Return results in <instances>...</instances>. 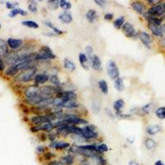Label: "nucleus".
<instances>
[{
  "label": "nucleus",
  "mask_w": 165,
  "mask_h": 165,
  "mask_svg": "<svg viewBox=\"0 0 165 165\" xmlns=\"http://www.w3.org/2000/svg\"><path fill=\"white\" fill-rule=\"evenodd\" d=\"M36 73L37 67L31 65L20 71V73L15 77V80L21 82H29L35 78V76L37 74Z\"/></svg>",
  "instance_id": "f257e3e1"
},
{
  "label": "nucleus",
  "mask_w": 165,
  "mask_h": 165,
  "mask_svg": "<svg viewBox=\"0 0 165 165\" xmlns=\"http://www.w3.org/2000/svg\"><path fill=\"white\" fill-rule=\"evenodd\" d=\"M81 136L84 138L86 140H94L98 137V133L96 130V126L93 125H87L84 127H82V134Z\"/></svg>",
  "instance_id": "f03ea898"
},
{
  "label": "nucleus",
  "mask_w": 165,
  "mask_h": 165,
  "mask_svg": "<svg viewBox=\"0 0 165 165\" xmlns=\"http://www.w3.org/2000/svg\"><path fill=\"white\" fill-rule=\"evenodd\" d=\"M149 16L151 17H160V16L165 15V2H160L157 5L152 6L151 8L146 12Z\"/></svg>",
  "instance_id": "7ed1b4c3"
},
{
  "label": "nucleus",
  "mask_w": 165,
  "mask_h": 165,
  "mask_svg": "<svg viewBox=\"0 0 165 165\" xmlns=\"http://www.w3.org/2000/svg\"><path fill=\"white\" fill-rule=\"evenodd\" d=\"M107 73L111 79L116 80L120 77V71L114 60H110L107 64Z\"/></svg>",
  "instance_id": "20e7f679"
},
{
  "label": "nucleus",
  "mask_w": 165,
  "mask_h": 165,
  "mask_svg": "<svg viewBox=\"0 0 165 165\" xmlns=\"http://www.w3.org/2000/svg\"><path fill=\"white\" fill-rule=\"evenodd\" d=\"M40 94V89L39 86L35 85H29L25 88L24 90V96L26 99H32L33 98H36Z\"/></svg>",
  "instance_id": "39448f33"
},
{
  "label": "nucleus",
  "mask_w": 165,
  "mask_h": 165,
  "mask_svg": "<svg viewBox=\"0 0 165 165\" xmlns=\"http://www.w3.org/2000/svg\"><path fill=\"white\" fill-rule=\"evenodd\" d=\"M122 32L125 34V36L128 38H137L138 32H136L135 27L129 22L125 23V24L122 27Z\"/></svg>",
  "instance_id": "423d86ee"
},
{
  "label": "nucleus",
  "mask_w": 165,
  "mask_h": 165,
  "mask_svg": "<svg viewBox=\"0 0 165 165\" xmlns=\"http://www.w3.org/2000/svg\"><path fill=\"white\" fill-rule=\"evenodd\" d=\"M138 38L141 40V42L145 47L148 48V49L151 48L153 39L149 33H147L146 32H138Z\"/></svg>",
  "instance_id": "0eeeda50"
},
{
  "label": "nucleus",
  "mask_w": 165,
  "mask_h": 165,
  "mask_svg": "<svg viewBox=\"0 0 165 165\" xmlns=\"http://www.w3.org/2000/svg\"><path fill=\"white\" fill-rule=\"evenodd\" d=\"M57 98H62L64 100H76L77 94L74 90H62L55 95Z\"/></svg>",
  "instance_id": "6e6552de"
},
{
  "label": "nucleus",
  "mask_w": 165,
  "mask_h": 165,
  "mask_svg": "<svg viewBox=\"0 0 165 165\" xmlns=\"http://www.w3.org/2000/svg\"><path fill=\"white\" fill-rule=\"evenodd\" d=\"M21 57L19 54H18V52L13 51V52L8 53V55L4 57V62H5L7 65L12 66V65H16V64L19 61Z\"/></svg>",
  "instance_id": "1a4fd4ad"
},
{
  "label": "nucleus",
  "mask_w": 165,
  "mask_h": 165,
  "mask_svg": "<svg viewBox=\"0 0 165 165\" xmlns=\"http://www.w3.org/2000/svg\"><path fill=\"white\" fill-rule=\"evenodd\" d=\"M56 58V55L53 53V51H43L40 50L39 52H37V55H36V61L38 60H54Z\"/></svg>",
  "instance_id": "9d476101"
},
{
  "label": "nucleus",
  "mask_w": 165,
  "mask_h": 165,
  "mask_svg": "<svg viewBox=\"0 0 165 165\" xmlns=\"http://www.w3.org/2000/svg\"><path fill=\"white\" fill-rule=\"evenodd\" d=\"M49 147L56 150H68V149L70 147V144L69 142L63 141V140H61V141H57V140H55V141H53V142L50 143Z\"/></svg>",
  "instance_id": "9b49d317"
},
{
  "label": "nucleus",
  "mask_w": 165,
  "mask_h": 165,
  "mask_svg": "<svg viewBox=\"0 0 165 165\" xmlns=\"http://www.w3.org/2000/svg\"><path fill=\"white\" fill-rule=\"evenodd\" d=\"M50 80V75L45 73H40L35 76L34 78V84L35 85H42L45 84V82H48Z\"/></svg>",
  "instance_id": "f8f14e48"
},
{
  "label": "nucleus",
  "mask_w": 165,
  "mask_h": 165,
  "mask_svg": "<svg viewBox=\"0 0 165 165\" xmlns=\"http://www.w3.org/2000/svg\"><path fill=\"white\" fill-rule=\"evenodd\" d=\"M130 5H131V8H133V10H135L139 14L144 15L147 12L145 4L142 2H140V1H134V2L130 3Z\"/></svg>",
  "instance_id": "ddd939ff"
},
{
  "label": "nucleus",
  "mask_w": 165,
  "mask_h": 165,
  "mask_svg": "<svg viewBox=\"0 0 165 165\" xmlns=\"http://www.w3.org/2000/svg\"><path fill=\"white\" fill-rule=\"evenodd\" d=\"M148 28L150 29V32L153 33V35L158 37H163V26H155L150 23H148Z\"/></svg>",
  "instance_id": "4468645a"
},
{
  "label": "nucleus",
  "mask_w": 165,
  "mask_h": 165,
  "mask_svg": "<svg viewBox=\"0 0 165 165\" xmlns=\"http://www.w3.org/2000/svg\"><path fill=\"white\" fill-rule=\"evenodd\" d=\"M65 123L70 124V125H87L88 124V121L84 120L82 118L79 117L78 116L75 115L74 116L70 118L69 120L64 121Z\"/></svg>",
  "instance_id": "2eb2a0df"
},
{
  "label": "nucleus",
  "mask_w": 165,
  "mask_h": 165,
  "mask_svg": "<svg viewBox=\"0 0 165 165\" xmlns=\"http://www.w3.org/2000/svg\"><path fill=\"white\" fill-rule=\"evenodd\" d=\"M8 47H10L12 50H16L21 48L23 45V40L21 39H14V38H8L7 40Z\"/></svg>",
  "instance_id": "dca6fc26"
},
{
  "label": "nucleus",
  "mask_w": 165,
  "mask_h": 165,
  "mask_svg": "<svg viewBox=\"0 0 165 165\" xmlns=\"http://www.w3.org/2000/svg\"><path fill=\"white\" fill-rule=\"evenodd\" d=\"M90 65L91 67L93 68V70L99 72L102 70V61H101L100 58L97 55H93V59L90 62Z\"/></svg>",
  "instance_id": "f3484780"
},
{
  "label": "nucleus",
  "mask_w": 165,
  "mask_h": 165,
  "mask_svg": "<svg viewBox=\"0 0 165 165\" xmlns=\"http://www.w3.org/2000/svg\"><path fill=\"white\" fill-rule=\"evenodd\" d=\"M59 160L62 163V165H74V163L75 162V158L71 154H68L65 155V156L60 157Z\"/></svg>",
  "instance_id": "a211bd4d"
},
{
  "label": "nucleus",
  "mask_w": 165,
  "mask_h": 165,
  "mask_svg": "<svg viewBox=\"0 0 165 165\" xmlns=\"http://www.w3.org/2000/svg\"><path fill=\"white\" fill-rule=\"evenodd\" d=\"M53 102H54V98H44V99L40 102V104L38 106H36V109L39 111L45 110V109H46L49 106L52 105Z\"/></svg>",
  "instance_id": "6ab92c4d"
},
{
  "label": "nucleus",
  "mask_w": 165,
  "mask_h": 165,
  "mask_svg": "<svg viewBox=\"0 0 165 165\" xmlns=\"http://www.w3.org/2000/svg\"><path fill=\"white\" fill-rule=\"evenodd\" d=\"M58 18L60 19L62 23H66V24H70L73 22V17L72 14L70 13V12H68V11H65V12H63L62 13H60Z\"/></svg>",
  "instance_id": "aec40b11"
},
{
  "label": "nucleus",
  "mask_w": 165,
  "mask_h": 165,
  "mask_svg": "<svg viewBox=\"0 0 165 165\" xmlns=\"http://www.w3.org/2000/svg\"><path fill=\"white\" fill-rule=\"evenodd\" d=\"M161 125H157V124H151V125H149L146 127V132L147 134H149L150 135H154L156 134H158L159 132L161 131Z\"/></svg>",
  "instance_id": "412c9836"
},
{
  "label": "nucleus",
  "mask_w": 165,
  "mask_h": 165,
  "mask_svg": "<svg viewBox=\"0 0 165 165\" xmlns=\"http://www.w3.org/2000/svg\"><path fill=\"white\" fill-rule=\"evenodd\" d=\"M79 103L77 100H65L60 108H66V109H76L79 107Z\"/></svg>",
  "instance_id": "4be33fe9"
},
{
  "label": "nucleus",
  "mask_w": 165,
  "mask_h": 165,
  "mask_svg": "<svg viewBox=\"0 0 165 165\" xmlns=\"http://www.w3.org/2000/svg\"><path fill=\"white\" fill-rule=\"evenodd\" d=\"M144 16H145V19L148 21V23H150V24H153V25L155 26H163V19H161V18L151 17V16L148 15L146 13L144 14Z\"/></svg>",
  "instance_id": "5701e85b"
},
{
  "label": "nucleus",
  "mask_w": 165,
  "mask_h": 165,
  "mask_svg": "<svg viewBox=\"0 0 165 165\" xmlns=\"http://www.w3.org/2000/svg\"><path fill=\"white\" fill-rule=\"evenodd\" d=\"M78 60H79L81 66L85 70H88V69H89V66H88L89 61H88V58H87L84 53H79L78 54Z\"/></svg>",
  "instance_id": "b1692460"
},
{
  "label": "nucleus",
  "mask_w": 165,
  "mask_h": 165,
  "mask_svg": "<svg viewBox=\"0 0 165 165\" xmlns=\"http://www.w3.org/2000/svg\"><path fill=\"white\" fill-rule=\"evenodd\" d=\"M8 45L7 41L0 39V56L5 57L8 54Z\"/></svg>",
  "instance_id": "393cba45"
},
{
  "label": "nucleus",
  "mask_w": 165,
  "mask_h": 165,
  "mask_svg": "<svg viewBox=\"0 0 165 165\" xmlns=\"http://www.w3.org/2000/svg\"><path fill=\"white\" fill-rule=\"evenodd\" d=\"M98 85L101 92H102L104 95H108V93H109V88H108L107 81L104 79H100L98 82Z\"/></svg>",
  "instance_id": "a878e982"
},
{
  "label": "nucleus",
  "mask_w": 165,
  "mask_h": 165,
  "mask_svg": "<svg viewBox=\"0 0 165 165\" xmlns=\"http://www.w3.org/2000/svg\"><path fill=\"white\" fill-rule=\"evenodd\" d=\"M43 23H44V25L46 26L48 28H50L55 35H62V34H64V32L60 30V29H59V28H57L56 27H55L50 21L45 20L43 22Z\"/></svg>",
  "instance_id": "bb28decb"
},
{
  "label": "nucleus",
  "mask_w": 165,
  "mask_h": 165,
  "mask_svg": "<svg viewBox=\"0 0 165 165\" xmlns=\"http://www.w3.org/2000/svg\"><path fill=\"white\" fill-rule=\"evenodd\" d=\"M86 18L90 23H93L98 18V13L94 9H90L86 13Z\"/></svg>",
  "instance_id": "cd10ccee"
},
{
  "label": "nucleus",
  "mask_w": 165,
  "mask_h": 165,
  "mask_svg": "<svg viewBox=\"0 0 165 165\" xmlns=\"http://www.w3.org/2000/svg\"><path fill=\"white\" fill-rule=\"evenodd\" d=\"M114 88L118 92H123L125 90V84H124V82H123L122 78L119 77L118 78L114 80Z\"/></svg>",
  "instance_id": "c85d7f7f"
},
{
  "label": "nucleus",
  "mask_w": 165,
  "mask_h": 165,
  "mask_svg": "<svg viewBox=\"0 0 165 165\" xmlns=\"http://www.w3.org/2000/svg\"><path fill=\"white\" fill-rule=\"evenodd\" d=\"M64 67H65V70H69L70 72H74L76 70V65H75L74 63L68 58H65L64 60Z\"/></svg>",
  "instance_id": "c756f323"
},
{
  "label": "nucleus",
  "mask_w": 165,
  "mask_h": 165,
  "mask_svg": "<svg viewBox=\"0 0 165 165\" xmlns=\"http://www.w3.org/2000/svg\"><path fill=\"white\" fill-rule=\"evenodd\" d=\"M125 107V102L123 99H117L113 103V109L115 110L116 113L121 112V109Z\"/></svg>",
  "instance_id": "7c9ffc66"
},
{
  "label": "nucleus",
  "mask_w": 165,
  "mask_h": 165,
  "mask_svg": "<svg viewBox=\"0 0 165 165\" xmlns=\"http://www.w3.org/2000/svg\"><path fill=\"white\" fill-rule=\"evenodd\" d=\"M8 15H9L10 18H15L16 16L18 15L27 16V12L24 10V9H22V8H15L13 10H11L10 13H8Z\"/></svg>",
  "instance_id": "2f4dec72"
},
{
  "label": "nucleus",
  "mask_w": 165,
  "mask_h": 165,
  "mask_svg": "<svg viewBox=\"0 0 165 165\" xmlns=\"http://www.w3.org/2000/svg\"><path fill=\"white\" fill-rule=\"evenodd\" d=\"M125 18L124 16H120L119 18H117L116 20H114V22H113V26H114V27L116 28V29H117V30H119V29H121V28H122L123 25L125 24Z\"/></svg>",
  "instance_id": "473e14b6"
},
{
  "label": "nucleus",
  "mask_w": 165,
  "mask_h": 165,
  "mask_svg": "<svg viewBox=\"0 0 165 165\" xmlns=\"http://www.w3.org/2000/svg\"><path fill=\"white\" fill-rule=\"evenodd\" d=\"M49 81L55 87H60L61 86V82H60V78H59V77H58V75L56 74H53L52 75H50Z\"/></svg>",
  "instance_id": "72a5a7b5"
},
{
  "label": "nucleus",
  "mask_w": 165,
  "mask_h": 165,
  "mask_svg": "<svg viewBox=\"0 0 165 165\" xmlns=\"http://www.w3.org/2000/svg\"><path fill=\"white\" fill-rule=\"evenodd\" d=\"M145 146L146 148V150H151L155 148L156 142H155L154 140H153L152 138H147L145 140Z\"/></svg>",
  "instance_id": "f704fd0d"
},
{
  "label": "nucleus",
  "mask_w": 165,
  "mask_h": 165,
  "mask_svg": "<svg viewBox=\"0 0 165 165\" xmlns=\"http://www.w3.org/2000/svg\"><path fill=\"white\" fill-rule=\"evenodd\" d=\"M18 73L19 71L18 70V69L14 65H12V66H9L8 69H7V70L5 71V74L10 76V77H14V76L16 77V75H18Z\"/></svg>",
  "instance_id": "c9c22d12"
},
{
  "label": "nucleus",
  "mask_w": 165,
  "mask_h": 165,
  "mask_svg": "<svg viewBox=\"0 0 165 165\" xmlns=\"http://www.w3.org/2000/svg\"><path fill=\"white\" fill-rule=\"evenodd\" d=\"M154 105L153 103H148V104H146V105H145L144 107L141 108V112H143V114L148 115V114H150L152 112L153 109H154Z\"/></svg>",
  "instance_id": "e433bc0d"
},
{
  "label": "nucleus",
  "mask_w": 165,
  "mask_h": 165,
  "mask_svg": "<svg viewBox=\"0 0 165 165\" xmlns=\"http://www.w3.org/2000/svg\"><path fill=\"white\" fill-rule=\"evenodd\" d=\"M22 25L25 26V27H27L33 28V29H37V28H39L38 23L32 20L23 21V22H22Z\"/></svg>",
  "instance_id": "4c0bfd02"
},
{
  "label": "nucleus",
  "mask_w": 165,
  "mask_h": 165,
  "mask_svg": "<svg viewBox=\"0 0 165 165\" xmlns=\"http://www.w3.org/2000/svg\"><path fill=\"white\" fill-rule=\"evenodd\" d=\"M46 3H47L48 8H50V10H56L60 7L59 6L60 1H58V0H49Z\"/></svg>",
  "instance_id": "58836bf2"
},
{
  "label": "nucleus",
  "mask_w": 165,
  "mask_h": 165,
  "mask_svg": "<svg viewBox=\"0 0 165 165\" xmlns=\"http://www.w3.org/2000/svg\"><path fill=\"white\" fill-rule=\"evenodd\" d=\"M59 6H60L61 8H63L65 11L70 10V8H72V4H71V3H70V2H68L66 0H60Z\"/></svg>",
  "instance_id": "ea45409f"
},
{
  "label": "nucleus",
  "mask_w": 165,
  "mask_h": 165,
  "mask_svg": "<svg viewBox=\"0 0 165 165\" xmlns=\"http://www.w3.org/2000/svg\"><path fill=\"white\" fill-rule=\"evenodd\" d=\"M155 115L161 120L165 119V107H160V108H157L155 111Z\"/></svg>",
  "instance_id": "a19ab883"
},
{
  "label": "nucleus",
  "mask_w": 165,
  "mask_h": 165,
  "mask_svg": "<svg viewBox=\"0 0 165 165\" xmlns=\"http://www.w3.org/2000/svg\"><path fill=\"white\" fill-rule=\"evenodd\" d=\"M85 55L88 58V61H89V65H90L91 60H92L93 56V49L91 45H87L85 47Z\"/></svg>",
  "instance_id": "79ce46f5"
},
{
  "label": "nucleus",
  "mask_w": 165,
  "mask_h": 165,
  "mask_svg": "<svg viewBox=\"0 0 165 165\" xmlns=\"http://www.w3.org/2000/svg\"><path fill=\"white\" fill-rule=\"evenodd\" d=\"M97 151H98V154H103L104 153L108 151V145L106 144H100V145H97Z\"/></svg>",
  "instance_id": "37998d69"
},
{
  "label": "nucleus",
  "mask_w": 165,
  "mask_h": 165,
  "mask_svg": "<svg viewBox=\"0 0 165 165\" xmlns=\"http://www.w3.org/2000/svg\"><path fill=\"white\" fill-rule=\"evenodd\" d=\"M56 154H54V153L50 152V151H46L45 154H43V158H44V159L46 160V161H50V160H52V159L55 158Z\"/></svg>",
  "instance_id": "c03bdc74"
},
{
  "label": "nucleus",
  "mask_w": 165,
  "mask_h": 165,
  "mask_svg": "<svg viewBox=\"0 0 165 165\" xmlns=\"http://www.w3.org/2000/svg\"><path fill=\"white\" fill-rule=\"evenodd\" d=\"M28 9H29L31 13H37V3L34 2V1L31 2V3L28 4Z\"/></svg>",
  "instance_id": "a18cd8bd"
},
{
  "label": "nucleus",
  "mask_w": 165,
  "mask_h": 165,
  "mask_svg": "<svg viewBox=\"0 0 165 165\" xmlns=\"http://www.w3.org/2000/svg\"><path fill=\"white\" fill-rule=\"evenodd\" d=\"M115 116L118 118L119 120H123V119H130V118H131L132 115H126V114H124L122 112H117L115 114Z\"/></svg>",
  "instance_id": "49530a36"
},
{
  "label": "nucleus",
  "mask_w": 165,
  "mask_h": 165,
  "mask_svg": "<svg viewBox=\"0 0 165 165\" xmlns=\"http://www.w3.org/2000/svg\"><path fill=\"white\" fill-rule=\"evenodd\" d=\"M92 108H93V112L98 113L100 110V103L98 101L94 100L93 102V105H92Z\"/></svg>",
  "instance_id": "de8ad7c7"
},
{
  "label": "nucleus",
  "mask_w": 165,
  "mask_h": 165,
  "mask_svg": "<svg viewBox=\"0 0 165 165\" xmlns=\"http://www.w3.org/2000/svg\"><path fill=\"white\" fill-rule=\"evenodd\" d=\"M94 3H95L97 5L103 8H105L107 4H108V2H107V1H104V0H94Z\"/></svg>",
  "instance_id": "09e8293b"
},
{
  "label": "nucleus",
  "mask_w": 165,
  "mask_h": 165,
  "mask_svg": "<svg viewBox=\"0 0 165 165\" xmlns=\"http://www.w3.org/2000/svg\"><path fill=\"white\" fill-rule=\"evenodd\" d=\"M17 6H18V2H16V3L7 2V3H6V7H7V8H8V9H10V10H13V9H15Z\"/></svg>",
  "instance_id": "8fccbe9b"
},
{
  "label": "nucleus",
  "mask_w": 165,
  "mask_h": 165,
  "mask_svg": "<svg viewBox=\"0 0 165 165\" xmlns=\"http://www.w3.org/2000/svg\"><path fill=\"white\" fill-rule=\"evenodd\" d=\"M57 136H58L57 133L50 132L49 134H48L47 138L50 140V142H53V141H55V140H56V137H57Z\"/></svg>",
  "instance_id": "3c124183"
},
{
  "label": "nucleus",
  "mask_w": 165,
  "mask_h": 165,
  "mask_svg": "<svg viewBox=\"0 0 165 165\" xmlns=\"http://www.w3.org/2000/svg\"><path fill=\"white\" fill-rule=\"evenodd\" d=\"M36 150L38 153H40V154H45L47 151V149L45 146H42V145H38L37 147L36 148Z\"/></svg>",
  "instance_id": "603ef678"
},
{
  "label": "nucleus",
  "mask_w": 165,
  "mask_h": 165,
  "mask_svg": "<svg viewBox=\"0 0 165 165\" xmlns=\"http://www.w3.org/2000/svg\"><path fill=\"white\" fill-rule=\"evenodd\" d=\"M46 165H62V163H60V160L56 159H52L49 161V162L46 163Z\"/></svg>",
  "instance_id": "864d4df0"
},
{
  "label": "nucleus",
  "mask_w": 165,
  "mask_h": 165,
  "mask_svg": "<svg viewBox=\"0 0 165 165\" xmlns=\"http://www.w3.org/2000/svg\"><path fill=\"white\" fill-rule=\"evenodd\" d=\"M105 112L106 113H107V115H108V117H110L111 119H114V118H115V116H114L113 112L109 109V108H106Z\"/></svg>",
  "instance_id": "5fc2aeb1"
},
{
  "label": "nucleus",
  "mask_w": 165,
  "mask_h": 165,
  "mask_svg": "<svg viewBox=\"0 0 165 165\" xmlns=\"http://www.w3.org/2000/svg\"><path fill=\"white\" fill-rule=\"evenodd\" d=\"M113 17H114V15H113L112 13H108L104 15V19H105L106 21H111L113 19Z\"/></svg>",
  "instance_id": "6e6d98bb"
},
{
  "label": "nucleus",
  "mask_w": 165,
  "mask_h": 165,
  "mask_svg": "<svg viewBox=\"0 0 165 165\" xmlns=\"http://www.w3.org/2000/svg\"><path fill=\"white\" fill-rule=\"evenodd\" d=\"M4 70H5V62H4V60L2 59V57L0 56V72H1V71H3Z\"/></svg>",
  "instance_id": "4d7b16f0"
},
{
  "label": "nucleus",
  "mask_w": 165,
  "mask_h": 165,
  "mask_svg": "<svg viewBox=\"0 0 165 165\" xmlns=\"http://www.w3.org/2000/svg\"><path fill=\"white\" fill-rule=\"evenodd\" d=\"M161 1H159V0H148L147 3H149V4H151V5L153 6H155L157 5L158 3H159Z\"/></svg>",
  "instance_id": "13d9d810"
},
{
  "label": "nucleus",
  "mask_w": 165,
  "mask_h": 165,
  "mask_svg": "<svg viewBox=\"0 0 165 165\" xmlns=\"http://www.w3.org/2000/svg\"><path fill=\"white\" fill-rule=\"evenodd\" d=\"M80 165H92V164H91V163L88 161V159H87L85 158H83L82 161L80 162Z\"/></svg>",
  "instance_id": "bf43d9fd"
},
{
  "label": "nucleus",
  "mask_w": 165,
  "mask_h": 165,
  "mask_svg": "<svg viewBox=\"0 0 165 165\" xmlns=\"http://www.w3.org/2000/svg\"><path fill=\"white\" fill-rule=\"evenodd\" d=\"M126 140H127L130 144H133L134 141H135V137L132 136V135H130V136H128V137L126 138Z\"/></svg>",
  "instance_id": "052dcab7"
},
{
  "label": "nucleus",
  "mask_w": 165,
  "mask_h": 165,
  "mask_svg": "<svg viewBox=\"0 0 165 165\" xmlns=\"http://www.w3.org/2000/svg\"><path fill=\"white\" fill-rule=\"evenodd\" d=\"M128 165H140V163L135 160H130V162L128 163Z\"/></svg>",
  "instance_id": "680f3d73"
},
{
  "label": "nucleus",
  "mask_w": 165,
  "mask_h": 165,
  "mask_svg": "<svg viewBox=\"0 0 165 165\" xmlns=\"http://www.w3.org/2000/svg\"><path fill=\"white\" fill-rule=\"evenodd\" d=\"M154 165H165V164L161 161V160H157V161L154 163Z\"/></svg>",
  "instance_id": "e2e57ef3"
},
{
  "label": "nucleus",
  "mask_w": 165,
  "mask_h": 165,
  "mask_svg": "<svg viewBox=\"0 0 165 165\" xmlns=\"http://www.w3.org/2000/svg\"><path fill=\"white\" fill-rule=\"evenodd\" d=\"M45 36H55V34L54 32H48V33H44Z\"/></svg>",
  "instance_id": "0e129e2a"
},
{
  "label": "nucleus",
  "mask_w": 165,
  "mask_h": 165,
  "mask_svg": "<svg viewBox=\"0 0 165 165\" xmlns=\"http://www.w3.org/2000/svg\"><path fill=\"white\" fill-rule=\"evenodd\" d=\"M160 43H161V45H162L163 47H165V38L162 39V40H161V41H160Z\"/></svg>",
  "instance_id": "69168bd1"
},
{
  "label": "nucleus",
  "mask_w": 165,
  "mask_h": 165,
  "mask_svg": "<svg viewBox=\"0 0 165 165\" xmlns=\"http://www.w3.org/2000/svg\"><path fill=\"white\" fill-rule=\"evenodd\" d=\"M163 32H165V24H163Z\"/></svg>",
  "instance_id": "338daca9"
},
{
  "label": "nucleus",
  "mask_w": 165,
  "mask_h": 165,
  "mask_svg": "<svg viewBox=\"0 0 165 165\" xmlns=\"http://www.w3.org/2000/svg\"><path fill=\"white\" fill-rule=\"evenodd\" d=\"M0 29H1V25H0Z\"/></svg>",
  "instance_id": "774afa93"
}]
</instances>
